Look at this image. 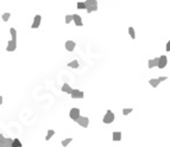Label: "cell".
<instances>
[{
	"label": "cell",
	"mask_w": 170,
	"mask_h": 147,
	"mask_svg": "<svg viewBox=\"0 0 170 147\" xmlns=\"http://www.w3.org/2000/svg\"><path fill=\"white\" fill-rule=\"evenodd\" d=\"M86 10L87 13H92L94 11H98V1L96 0H86Z\"/></svg>",
	"instance_id": "obj_1"
},
{
	"label": "cell",
	"mask_w": 170,
	"mask_h": 147,
	"mask_svg": "<svg viewBox=\"0 0 170 147\" xmlns=\"http://www.w3.org/2000/svg\"><path fill=\"white\" fill-rule=\"evenodd\" d=\"M0 147H14L13 140L10 138H5L3 134H0Z\"/></svg>",
	"instance_id": "obj_2"
},
{
	"label": "cell",
	"mask_w": 170,
	"mask_h": 147,
	"mask_svg": "<svg viewBox=\"0 0 170 147\" xmlns=\"http://www.w3.org/2000/svg\"><path fill=\"white\" fill-rule=\"evenodd\" d=\"M113 121H114V114H113L112 110H107V113L105 114V116L102 119V122L106 123V125H109V123H112Z\"/></svg>",
	"instance_id": "obj_3"
},
{
	"label": "cell",
	"mask_w": 170,
	"mask_h": 147,
	"mask_svg": "<svg viewBox=\"0 0 170 147\" xmlns=\"http://www.w3.org/2000/svg\"><path fill=\"white\" fill-rule=\"evenodd\" d=\"M168 77L167 76H162V77H158V78H152V80L149 81V83H150V86L154 87V88H157L158 86H159V83L163 82V81H167Z\"/></svg>",
	"instance_id": "obj_4"
},
{
	"label": "cell",
	"mask_w": 170,
	"mask_h": 147,
	"mask_svg": "<svg viewBox=\"0 0 170 147\" xmlns=\"http://www.w3.org/2000/svg\"><path fill=\"white\" fill-rule=\"evenodd\" d=\"M75 121H76V122L79 123L80 126H82L83 128H87V127H88V125H89V119H88V117H86V116H81V115L77 117Z\"/></svg>",
	"instance_id": "obj_5"
},
{
	"label": "cell",
	"mask_w": 170,
	"mask_h": 147,
	"mask_svg": "<svg viewBox=\"0 0 170 147\" xmlns=\"http://www.w3.org/2000/svg\"><path fill=\"white\" fill-rule=\"evenodd\" d=\"M71 98H83L84 97V93L79 90V89H73L70 93Z\"/></svg>",
	"instance_id": "obj_6"
},
{
	"label": "cell",
	"mask_w": 170,
	"mask_h": 147,
	"mask_svg": "<svg viewBox=\"0 0 170 147\" xmlns=\"http://www.w3.org/2000/svg\"><path fill=\"white\" fill-rule=\"evenodd\" d=\"M168 63V58L167 56H161V57H158V63H157V67L159 68V69H164V67L167 65Z\"/></svg>",
	"instance_id": "obj_7"
},
{
	"label": "cell",
	"mask_w": 170,
	"mask_h": 147,
	"mask_svg": "<svg viewBox=\"0 0 170 147\" xmlns=\"http://www.w3.org/2000/svg\"><path fill=\"white\" fill-rule=\"evenodd\" d=\"M69 116H70L71 120H76L77 117L80 116V109L79 108H71L70 112H69Z\"/></svg>",
	"instance_id": "obj_8"
},
{
	"label": "cell",
	"mask_w": 170,
	"mask_h": 147,
	"mask_svg": "<svg viewBox=\"0 0 170 147\" xmlns=\"http://www.w3.org/2000/svg\"><path fill=\"white\" fill-rule=\"evenodd\" d=\"M15 49H17V40L11 39V40L8 42V44H7L6 50H7L8 52H12V51H14Z\"/></svg>",
	"instance_id": "obj_9"
},
{
	"label": "cell",
	"mask_w": 170,
	"mask_h": 147,
	"mask_svg": "<svg viewBox=\"0 0 170 147\" xmlns=\"http://www.w3.org/2000/svg\"><path fill=\"white\" fill-rule=\"evenodd\" d=\"M75 46H76V43L73 42V40H67V42H65V50H67V51H69V52L74 51Z\"/></svg>",
	"instance_id": "obj_10"
},
{
	"label": "cell",
	"mask_w": 170,
	"mask_h": 147,
	"mask_svg": "<svg viewBox=\"0 0 170 147\" xmlns=\"http://www.w3.org/2000/svg\"><path fill=\"white\" fill-rule=\"evenodd\" d=\"M40 22H42V17H40L39 14H37L36 17H35V19H33V23H32V29H37V27H39Z\"/></svg>",
	"instance_id": "obj_11"
},
{
	"label": "cell",
	"mask_w": 170,
	"mask_h": 147,
	"mask_svg": "<svg viewBox=\"0 0 170 147\" xmlns=\"http://www.w3.org/2000/svg\"><path fill=\"white\" fill-rule=\"evenodd\" d=\"M73 20H74L75 25L76 26H82L83 23H82V18H81L79 14H73Z\"/></svg>",
	"instance_id": "obj_12"
},
{
	"label": "cell",
	"mask_w": 170,
	"mask_h": 147,
	"mask_svg": "<svg viewBox=\"0 0 170 147\" xmlns=\"http://www.w3.org/2000/svg\"><path fill=\"white\" fill-rule=\"evenodd\" d=\"M157 63H158V58H152V59H149V63H148V65H149V69H152V68H155V67H157Z\"/></svg>",
	"instance_id": "obj_13"
},
{
	"label": "cell",
	"mask_w": 170,
	"mask_h": 147,
	"mask_svg": "<svg viewBox=\"0 0 170 147\" xmlns=\"http://www.w3.org/2000/svg\"><path fill=\"white\" fill-rule=\"evenodd\" d=\"M71 90H73V89H71V87L69 86L68 83H64V84L62 86V91H63V93H67V94H69V95H70Z\"/></svg>",
	"instance_id": "obj_14"
},
{
	"label": "cell",
	"mask_w": 170,
	"mask_h": 147,
	"mask_svg": "<svg viewBox=\"0 0 170 147\" xmlns=\"http://www.w3.org/2000/svg\"><path fill=\"white\" fill-rule=\"evenodd\" d=\"M121 140V132H113V141Z\"/></svg>",
	"instance_id": "obj_15"
},
{
	"label": "cell",
	"mask_w": 170,
	"mask_h": 147,
	"mask_svg": "<svg viewBox=\"0 0 170 147\" xmlns=\"http://www.w3.org/2000/svg\"><path fill=\"white\" fill-rule=\"evenodd\" d=\"M68 67L73 68V69H77V68H79V62H77L76 59H74V61L69 62V63H68Z\"/></svg>",
	"instance_id": "obj_16"
},
{
	"label": "cell",
	"mask_w": 170,
	"mask_h": 147,
	"mask_svg": "<svg viewBox=\"0 0 170 147\" xmlns=\"http://www.w3.org/2000/svg\"><path fill=\"white\" fill-rule=\"evenodd\" d=\"M10 33H11V36H12V39L13 40H17V31H15L14 27L10 29Z\"/></svg>",
	"instance_id": "obj_17"
},
{
	"label": "cell",
	"mask_w": 170,
	"mask_h": 147,
	"mask_svg": "<svg viewBox=\"0 0 170 147\" xmlns=\"http://www.w3.org/2000/svg\"><path fill=\"white\" fill-rule=\"evenodd\" d=\"M129 34L131 36V38H132V39H136V32H134V29H133L132 26H130V27H129Z\"/></svg>",
	"instance_id": "obj_18"
},
{
	"label": "cell",
	"mask_w": 170,
	"mask_h": 147,
	"mask_svg": "<svg viewBox=\"0 0 170 147\" xmlns=\"http://www.w3.org/2000/svg\"><path fill=\"white\" fill-rule=\"evenodd\" d=\"M54 134H55V131H54V129H49V131H48V134H46V136H45V140L49 141L50 138H51Z\"/></svg>",
	"instance_id": "obj_19"
},
{
	"label": "cell",
	"mask_w": 170,
	"mask_h": 147,
	"mask_svg": "<svg viewBox=\"0 0 170 147\" xmlns=\"http://www.w3.org/2000/svg\"><path fill=\"white\" fill-rule=\"evenodd\" d=\"M73 141V138H68V139H64V140L62 141V146L63 147H67L69 145V142H71Z\"/></svg>",
	"instance_id": "obj_20"
},
{
	"label": "cell",
	"mask_w": 170,
	"mask_h": 147,
	"mask_svg": "<svg viewBox=\"0 0 170 147\" xmlns=\"http://www.w3.org/2000/svg\"><path fill=\"white\" fill-rule=\"evenodd\" d=\"M13 146L14 147H23V144L19 141V139H13Z\"/></svg>",
	"instance_id": "obj_21"
},
{
	"label": "cell",
	"mask_w": 170,
	"mask_h": 147,
	"mask_svg": "<svg viewBox=\"0 0 170 147\" xmlns=\"http://www.w3.org/2000/svg\"><path fill=\"white\" fill-rule=\"evenodd\" d=\"M77 8L79 10H86V4H84V1L77 3Z\"/></svg>",
	"instance_id": "obj_22"
},
{
	"label": "cell",
	"mask_w": 170,
	"mask_h": 147,
	"mask_svg": "<svg viewBox=\"0 0 170 147\" xmlns=\"http://www.w3.org/2000/svg\"><path fill=\"white\" fill-rule=\"evenodd\" d=\"M132 112H133V108H125V109H123L124 115H129V114L132 113Z\"/></svg>",
	"instance_id": "obj_23"
},
{
	"label": "cell",
	"mask_w": 170,
	"mask_h": 147,
	"mask_svg": "<svg viewBox=\"0 0 170 147\" xmlns=\"http://www.w3.org/2000/svg\"><path fill=\"white\" fill-rule=\"evenodd\" d=\"M10 17H11L10 13H4V14H3V20H4V22H8Z\"/></svg>",
	"instance_id": "obj_24"
},
{
	"label": "cell",
	"mask_w": 170,
	"mask_h": 147,
	"mask_svg": "<svg viewBox=\"0 0 170 147\" xmlns=\"http://www.w3.org/2000/svg\"><path fill=\"white\" fill-rule=\"evenodd\" d=\"M73 20V14H70V15H65V24H69V23Z\"/></svg>",
	"instance_id": "obj_25"
},
{
	"label": "cell",
	"mask_w": 170,
	"mask_h": 147,
	"mask_svg": "<svg viewBox=\"0 0 170 147\" xmlns=\"http://www.w3.org/2000/svg\"><path fill=\"white\" fill-rule=\"evenodd\" d=\"M165 49H167V51H170V40L167 43V48H165Z\"/></svg>",
	"instance_id": "obj_26"
},
{
	"label": "cell",
	"mask_w": 170,
	"mask_h": 147,
	"mask_svg": "<svg viewBox=\"0 0 170 147\" xmlns=\"http://www.w3.org/2000/svg\"><path fill=\"white\" fill-rule=\"evenodd\" d=\"M0 104H3V96H0Z\"/></svg>",
	"instance_id": "obj_27"
}]
</instances>
